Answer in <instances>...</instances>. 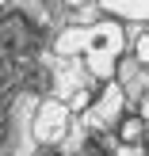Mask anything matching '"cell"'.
<instances>
[{"mask_svg":"<svg viewBox=\"0 0 149 156\" xmlns=\"http://www.w3.org/2000/svg\"><path fill=\"white\" fill-rule=\"evenodd\" d=\"M0 137H4V126H0Z\"/></svg>","mask_w":149,"mask_h":156,"instance_id":"obj_3","label":"cell"},{"mask_svg":"<svg viewBox=\"0 0 149 156\" xmlns=\"http://www.w3.org/2000/svg\"><path fill=\"white\" fill-rule=\"evenodd\" d=\"M142 114H145V118H149V99H145V111H142Z\"/></svg>","mask_w":149,"mask_h":156,"instance_id":"obj_2","label":"cell"},{"mask_svg":"<svg viewBox=\"0 0 149 156\" xmlns=\"http://www.w3.org/2000/svg\"><path fill=\"white\" fill-rule=\"evenodd\" d=\"M138 133H142V126H138V122H122V141H134Z\"/></svg>","mask_w":149,"mask_h":156,"instance_id":"obj_1","label":"cell"}]
</instances>
